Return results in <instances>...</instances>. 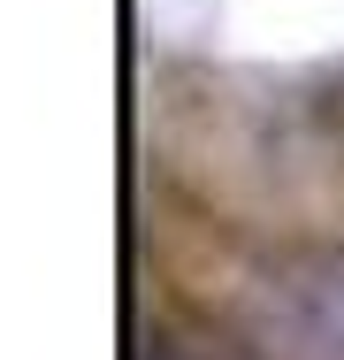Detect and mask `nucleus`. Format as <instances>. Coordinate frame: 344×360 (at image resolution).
Returning <instances> with one entry per match:
<instances>
[{
  "instance_id": "f257e3e1",
  "label": "nucleus",
  "mask_w": 344,
  "mask_h": 360,
  "mask_svg": "<svg viewBox=\"0 0 344 360\" xmlns=\"http://www.w3.org/2000/svg\"><path fill=\"white\" fill-rule=\"evenodd\" d=\"M298 276H306V284L322 291V299L337 307V322H344V253H322V261H306Z\"/></svg>"
}]
</instances>
